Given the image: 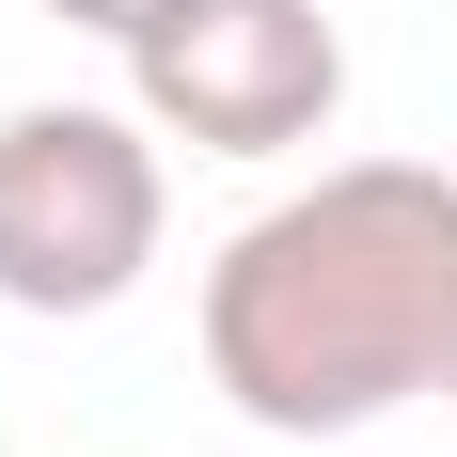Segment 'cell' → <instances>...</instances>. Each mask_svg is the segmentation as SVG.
<instances>
[{"instance_id":"obj_1","label":"cell","mask_w":457,"mask_h":457,"mask_svg":"<svg viewBox=\"0 0 457 457\" xmlns=\"http://www.w3.org/2000/svg\"><path fill=\"white\" fill-rule=\"evenodd\" d=\"M205 378L269 442H347L457 395V174L347 158L253 205L205 269Z\"/></svg>"},{"instance_id":"obj_2","label":"cell","mask_w":457,"mask_h":457,"mask_svg":"<svg viewBox=\"0 0 457 457\" xmlns=\"http://www.w3.org/2000/svg\"><path fill=\"white\" fill-rule=\"evenodd\" d=\"M158 127L142 111H95V95H47V111H0V300L16 316H111L158 269Z\"/></svg>"},{"instance_id":"obj_3","label":"cell","mask_w":457,"mask_h":457,"mask_svg":"<svg viewBox=\"0 0 457 457\" xmlns=\"http://www.w3.org/2000/svg\"><path fill=\"white\" fill-rule=\"evenodd\" d=\"M127 111L189 158H300L347 111V32L316 0H174L127 32Z\"/></svg>"},{"instance_id":"obj_4","label":"cell","mask_w":457,"mask_h":457,"mask_svg":"<svg viewBox=\"0 0 457 457\" xmlns=\"http://www.w3.org/2000/svg\"><path fill=\"white\" fill-rule=\"evenodd\" d=\"M32 16H63V32H111V47H127V32H158L174 0H32Z\"/></svg>"}]
</instances>
